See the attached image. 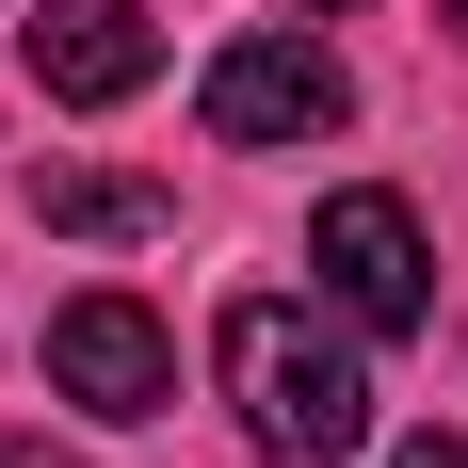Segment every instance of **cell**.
Instances as JSON below:
<instances>
[{
    "mask_svg": "<svg viewBox=\"0 0 468 468\" xmlns=\"http://www.w3.org/2000/svg\"><path fill=\"white\" fill-rule=\"evenodd\" d=\"M210 356H227V404H242V436L275 468H356L372 452V372H356V339L307 324L291 291H242L227 324H210Z\"/></svg>",
    "mask_w": 468,
    "mask_h": 468,
    "instance_id": "cell-1",
    "label": "cell"
},
{
    "mask_svg": "<svg viewBox=\"0 0 468 468\" xmlns=\"http://www.w3.org/2000/svg\"><path fill=\"white\" fill-rule=\"evenodd\" d=\"M307 275L339 291V324H372V339H420L436 324V259H420V210L404 194H324V227H307Z\"/></svg>",
    "mask_w": 468,
    "mask_h": 468,
    "instance_id": "cell-2",
    "label": "cell"
},
{
    "mask_svg": "<svg viewBox=\"0 0 468 468\" xmlns=\"http://www.w3.org/2000/svg\"><path fill=\"white\" fill-rule=\"evenodd\" d=\"M210 145H324V130H356V81H339V48H307V33H242V48H210Z\"/></svg>",
    "mask_w": 468,
    "mask_h": 468,
    "instance_id": "cell-3",
    "label": "cell"
},
{
    "mask_svg": "<svg viewBox=\"0 0 468 468\" xmlns=\"http://www.w3.org/2000/svg\"><path fill=\"white\" fill-rule=\"evenodd\" d=\"M48 388H65L81 420H162V404H178V339L145 324L130 291H65V307H48Z\"/></svg>",
    "mask_w": 468,
    "mask_h": 468,
    "instance_id": "cell-4",
    "label": "cell"
},
{
    "mask_svg": "<svg viewBox=\"0 0 468 468\" xmlns=\"http://www.w3.org/2000/svg\"><path fill=\"white\" fill-rule=\"evenodd\" d=\"M16 33H33V81L65 97V113H113V97H145V81H162L145 0H33Z\"/></svg>",
    "mask_w": 468,
    "mask_h": 468,
    "instance_id": "cell-5",
    "label": "cell"
},
{
    "mask_svg": "<svg viewBox=\"0 0 468 468\" xmlns=\"http://www.w3.org/2000/svg\"><path fill=\"white\" fill-rule=\"evenodd\" d=\"M33 227L48 242H162L178 194H162V178H113V162H48V178H33Z\"/></svg>",
    "mask_w": 468,
    "mask_h": 468,
    "instance_id": "cell-6",
    "label": "cell"
},
{
    "mask_svg": "<svg viewBox=\"0 0 468 468\" xmlns=\"http://www.w3.org/2000/svg\"><path fill=\"white\" fill-rule=\"evenodd\" d=\"M388 468H468V436H404V452H388Z\"/></svg>",
    "mask_w": 468,
    "mask_h": 468,
    "instance_id": "cell-7",
    "label": "cell"
},
{
    "mask_svg": "<svg viewBox=\"0 0 468 468\" xmlns=\"http://www.w3.org/2000/svg\"><path fill=\"white\" fill-rule=\"evenodd\" d=\"M0 468H81V452H48V436H0Z\"/></svg>",
    "mask_w": 468,
    "mask_h": 468,
    "instance_id": "cell-8",
    "label": "cell"
},
{
    "mask_svg": "<svg viewBox=\"0 0 468 468\" xmlns=\"http://www.w3.org/2000/svg\"><path fill=\"white\" fill-rule=\"evenodd\" d=\"M436 16H452V33H468V0H436Z\"/></svg>",
    "mask_w": 468,
    "mask_h": 468,
    "instance_id": "cell-9",
    "label": "cell"
},
{
    "mask_svg": "<svg viewBox=\"0 0 468 468\" xmlns=\"http://www.w3.org/2000/svg\"><path fill=\"white\" fill-rule=\"evenodd\" d=\"M307 16H339V0H307Z\"/></svg>",
    "mask_w": 468,
    "mask_h": 468,
    "instance_id": "cell-10",
    "label": "cell"
}]
</instances>
